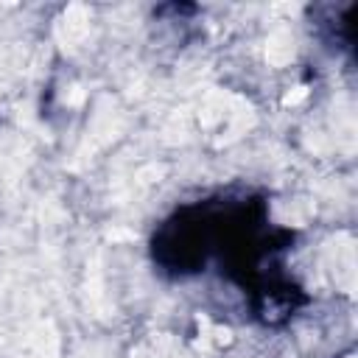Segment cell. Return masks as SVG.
<instances>
[{"label":"cell","instance_id":"1","mask_svg":"<svg viewBox=\"0 0 358 358\" xmlns=\"http://www.w3.org/2000/svg\"><path fill=\"white\" fill-rule=\"evenodd\" d=\"M288 56H291V39H288V34H282V31H280V34H274V36H271L268 59L280 64V62H285Z\"/></svg>","mask_w":358,"mask_h":358}]
</instances>
